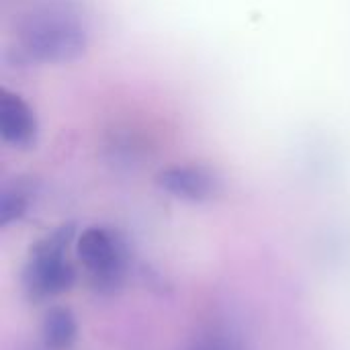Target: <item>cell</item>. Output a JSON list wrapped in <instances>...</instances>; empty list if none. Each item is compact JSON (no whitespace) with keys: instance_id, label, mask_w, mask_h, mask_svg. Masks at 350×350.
<instances>
[{"instance_id":"cell-1","label":"cell","mask_w":350,"mask_h":350,"mask_svg":"<svg viewBox=\"0 0 350 350\" xmlns=\"http://www.w3.org/2000/svg\"><path fill=\"white\" fill-rule=\"evenodd\" d=\"M16 43L37 64H70L84 55L88 27L74 6L51 0L35 6L21 18Z\"/></svg>"},{"instance_id":"cell-2","label":"cell","mask_w":350,"mask_h":350,"mask_svg":"<svg viewBox=\"0 0 350 350\" xmlns=\"http://www.w3.org/2000/svg\"><path fill=\"white\" fill-rule=\"evenodd\" d=\"M72 240L74 224H66L31 246L23 271V287L31 301H45L74 287L76 269L68 258Z\"/></svg>"},{"instance_id":"cell-3","label":"cell","mask_w":350,"mask_h":350,"mask_svg":"<svg viewBox=\"0 0 350 350\" xmlns=\"http://www.w3.org/2000/svg\"><path fill=\"white\" fill-rule=\"evenodd\" d=\"M76 254L86 269L94 289L115 291L125 277L127 248L117 232L90 226L76 238Z\"/></svg>"},{"instance_id":"cell-4","label":"cell","mask_w":350,"mask_h":350,"mask_svg":"<svg viewBox=\"0 0 350 350\" xmlns=\"http://www.w3.org/2000/svg\"><path fill=\"white\" fill-rule=\"evenodd\" d=\"M156 185L170 197L187 203H207L221 193V178L203 164H174L158 172Z\"/></svg>"},{"instance_id":"cell-5","label":"cell","mask_w":350,"mask_h":350,"mask_svg":"<svg viewBox=\"0 0 350 350\" xmlns=\"http://www.w3.org/2000/svg\"><path fill=\"white\" fill-rule=\"evenodd\" d=\"M0 135L14 150H31L39 137L35 109L8 88L0 90Z\"/></svg>"},{"instance_id":"cell-6","label":"cell","mask_w":350,"mask_h":350,"mask_svg":"<svg viewBox=\"0 0 350 350\" xmlns=\"http://www.w3.org/2000/svg\"><path fill=\"white\" fill-rule=\"evenodd\" d=\"M41 338L51 350L70 349L78 338L76 316L62 306H53L45 312L41 322Z\"/></svg>"},{"instance_id":"cell-7","label":"cell","mask_w":350,"mask_h":350,"mask_svg":"<svg viewBox=\"0 0 350 350\" xmlns=\"http://www.w3.org/2000/svg\"><path fill=\"white\" fill-rule=\"evenodd\" d=\"M33 199V183L25 178H14L10 185L2 189L0 195V226L6 228L14 221H18Z\"/></svg>"},{"instance_id":"cell-8","label":"cell","mask_w":350,"mask_h":350,"mask_svg":"<svg viewBox=\"0 0 350 350\" xmlns=\"http://www.w3.org/2000/svg\"><path fill=\"white\" fill-rule=\"evenodd\" d=\"M185 350H246V345L232 328H211L195 336Z\"/></svg>"}]
</instances>
